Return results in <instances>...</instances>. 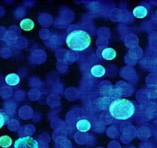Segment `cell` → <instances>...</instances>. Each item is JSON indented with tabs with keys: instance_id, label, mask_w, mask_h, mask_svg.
<instances>
[{
	"instance_id": "obj_10",
	"label": "cell",
	"mask_w": 157,
	"mask_h": 148,
	"mask_svg": "<svg viewBox=\"0 0 157 148\" xmlns=\"http://www.w3.org/2000/svg\"><path fill=\"white\" fill-rule=\"evenodd\" d=\"M12 139L8 135H3L0 137V147L3 148H8L12 146Z\"/></svg>"
},
{
	"instance_id": "obj_8",
	"label": "cell",
	"mask_w": 157,
	"mask_h": 148,
	"mask_svg": "<svg viewBox=\"0 0 157 148\" xmlns=\"http://www.w3.org/2000/svg\"><path fill=\"white\" fill-rule=\"evenodd\" d=\"M116 56H117V53L112 48H106V49L103 51V52H102V57L108 61L115 59Z\"/></svg>"
},
{
	"instance_id": "obj_3",
	"label": "cell",
	"mask_w": 157,
	"mask_h": 148,
	"mask_svg": "<svg viewBox=\"0 0 157 148\" xmlns=\"http://www.w3.org/2000/svg\"><path fill=\"white\" fill-rule=\"evenodd\" d=\"M13 146L14 148H39V144L33 137L26 136L17 139Z\"/></svg>"
},
{
	"instance_id": "obj_2",
	"label": "cell",
	"mask_w": 157,
	"mask_h": 148,
	"mask_svg": "<svg viewBox=\"0 0 157 148\" xmlns=\"http://www.w3.org/2000/svg\"><path fill=\"white\" fill-rule=\"evenodd\" d=\"M91 36L84 30H74L66 38V44L70 49L74 51H83L91 44Z\"/></svg>"
},
{
	"instance_id": "obj_11",
	"label": "cell",
	"mask_w": 157,
	"mask_h": 148,
	"mask_svg": "<svg viewBox=\"0 0 157 148\" xmlns=\"http://www.w3.org/2000/svg\"><path fill=\"white\" fill-rule=\"evenodd\" d=\"M8 120V116L6 113L2 110H0V129L5 125Z\"/></svg>"
},
{
	"instance_id": "obj_6",
	"label": "cell",
	"mask_w": 157,
	"mask_h": 148,
	"mask_svg": "<svg viewBox=\"0 0 157 148\" xmlns=\"http://www.w3.org/2000/svg\"><path fill=\"white\" fill-rule=\"evenodd\" d=\"M5 81L8 85L14 86V85H18L20 83V78L18 74H10L7 75V76L5 78Z\"/></svg>"
},
{
	"instance_id": "obj_9",
	"label": "cell",
	"mask_w": 157,
	"mask_h": 148,
	"mask_svg": "<svg viewBox=\"0 0 157 148\" xmlns=\"http://www.w3.org/2000/svg\"><path fill=\"white\" fill-rule=\"evenodd\" d=\"M20 26L23 30L30 31L34 28L35 27V23L31 19L25 18L23 19L20 24Z\"/></svg>"
},
{
	"instance_id": "obj_4",
	"label": "cell",
	"mask_w": 157,
	"mask_h": 148,
	"mask_svg": "<svg viewBox=\"0 0 157 148\" xmlns=\"http://www.w3.org/2000/svg\"><path fill=\"white\" fill-rule=\"evenodd\" d=\"M91 74L94 77L101 78L106 74V70L104 66L101 65H95L91 68Z\"/></svg>"
},
{
	"instance_id": "obj_1",
	"label": "cell",
	"mask_w": 157,
	"mask_h": 148,
	"mask_svg": "<svg viewBox=\"0 0 157 148\" xmlns=\"http://www.w3.org/2000/svg\"><path fill=\"white\" fill-rule=\"evenodd\" d=\"M136 111L133 102L125 98H118L109 106V112L113 117L117 120H127L134 115Z\"/></svg>"
},
{
	"instance_id": "obj_7",
	"label": "cell",
	"mask_w": 157,
	"mask_h": 148,
	"mask_svg": "<svg viewBox=\"0 0 157 148\" xmlns=\"http://www.w3.org/2000/svg\"><path fill=\"white\" fill-rule=\"evenodd\" d=\"M133 14L137 18H144L148 14V10L145 7L139 6L133 10Z\"/></svg>"
},
{
	"instance_id": "obj_5",
	"label": "cell",
	"mask_w": 157,
	"mask_h": 148,
	"mask_svg": "<svg viewBox=\"0 0 157 148\" xmlns=\"http://www.w3.org/2000/svg\"><path fill=\"white\" fill-rule=\"evenodd\" d=\"M76 128L80 132H87L91 128V124L86 119H81L77 122Z\"/></svg>"
}]
</instances>
